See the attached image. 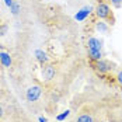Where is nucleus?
<instances>
[{
    "label": "nucleus",
    "mask_w": 122,
    "mask_h": 122,
    "mask_svg": "<svg viewBox=\"0 0 122 122\" xmlns=\"http://www.w3.org/2000/svg\"><path fill=\"white\" fill-rule=\"evenodd\" d=\"M96 15H97L100 20H105L108 24H114L115 23V17H114V13L110 9V6L107 3H98L96 6Z\"/></svg>",
    "instance_id": "nucleus-1"
},
{
    "label": "nucleus",
    "mask_w": 122,
    "mask_h": 122,
    "mask_svg": "<svg viewBox=\"0 0 122 122\" xmlns=\"http://www.w3.org/2000/svg\"><path fill=\"white\" fill-rule=\"evenodd\" d=\"M91 66H93V69L98 74L110 73V72H112L115 69V65L114 63H111L110 61H104V59H100L97 62H91Z\"/></svg>",
    "instance_id": "nucleus-2"
},
{
    "label": "nucleus",
    "mask_w": 122,
    "mask_h": 122,
    "mask_svg": "<svg viewBox=\"0 0 122 122\" xmlns=\"http://www.w3.org/2000/svg\"><path fill=\"white\" fill-rule=\"evenodd\" d=\"M41 94H42V88L39 86H31L25 93V98L28 102H35L41 97Z\"/></svg>",
    "instance_id": "nucleus-3"
},
{
    "label": "nucleus",
    "mask_w": 122,
    "mask_h": 122,
    "mask_svg": "<svg viewBox=\"0 0 122 122\" xmlns=\"http://www.w3.org/2000/svg\"><path fill=\"white\" fill-rule=\"evenodd\" d=\"M73 122H93V115H91V112L84 107L83 110L79 112V115L74 118Z\"/></svg>",
    "instance_id": "nucleus-4"
},
{
    "label": "nucleus",
    "mask_w": 122,
    "mask_h": 122,
    "mask_svg": "<svg viewBox=\"0 0 122 122\" xmlns=\"http://www.w3.org/2000/svg\"><path fill=\"white\" fill-rule=\"evenodd\" d=\"M42 74H44V79L49 81V80H52L53 77H55V67L52 66V65H46L45 67H44V70H42Z\"/></svg>",
    "instance_id": "nucleus-5"
},
{
    "label": "nucleus",
    "mask_w": 122,
    "mask_h": 122,
    "mask_svg": "<svg viewBox=\"0 0 122 122\" xmlns=\"http://www.w3.org/2000/svg\"><path fill=\"white\" fill-rule=\"evenodd\" d=\"M90 49H101V42H100V39L94 37H90L87 39V51H90Z\"/></svg>",
    "instance_id": "nucleus-6"
},
{
    "label": "nucleus",
    "mask_w": 122,
    "mask_h": 122,
    "mask_svg": "<svg viewBox=\"0 0 122 122\" xmlns=\"http://www.w3.org/2000/svg\"><path fill=\"white\" fill-rule=\"evenodd\" d=\"M91 10H93V9H91L90 6H88V7H84V9H81L80 11H77V14L74 15V18H76L77 21H83L86 17H87L90 13H91Z\"/></svg>",
    "instance_id": "nucleus-7"
},
{
    "label": "nucleus",
    "mask_w": 122,
    "mask_h": 122,
    "mask_svg": "<svg viewBox=\"0 0 122 122\" xmlns=\"http://www.w3.org/2000/svg\"><path fill=\"white\" fill-rule=\"evenodd\" d=\"M88 58L91 62H97L100 59H102V53H101V49H90L88 51Z\"/></svg>",
    "instance_id": "nucleus-8"
},
{
    "label": "nucleus",
    "mask_w": 122,
    "mask_h": 122,
    "mask_svg": "<svg viewBox=\"0 0 122 122\" xmlns=\"http://www.w3.org/2000/svg\"><path fill=\"white\" fill-rule=\"evenodd\" d=\"M0 63H1L3 66H6V67H10V65H11V58H10V55H9L7 52H0Z\"/></svg>",
    "instance_id": "nucleus-9"
},
{
    "label": "nucleus",
    "mask_w": 122,
    "mask_h": 122,
    "mask_svg": "<svg viewBox=\"0 0 122 122\" xmlns=\"http://www.w3.org/2000/svg\"><path fill=\"white\" fill-rule=\"evenodd\" d=\"M35 56H37V59L41 62V63H46V62H48V56H46V53H45L44 51H41V49L35 51Z\"/></svg>",
    "instance_id": "nucleus-10"
},
{
    "label": "nucleus",
    "mask_w": 122,
    "mask_h": 122,
    "mask_svg": "<svg viewBox=\"0 0 122 122\" xmlns=\"http://www.w3.org/2000/svg\"><path fill=\"white\" fill-rule=\"evenodd\" d=\"M96 27H97V30H100L101 32H105V31L108 30V27L105 25V23H100V21H98L97 24H96Z\"/></svg>",
    "instance_id": "nucleus-11"
},
{
    "label": "nucleus",
    "mask_w": 122,
    "mask_h": 122,
    "mask_svg": "<svg viewBox=\"0 0 122 122\" xmlns=\"http://www.w3.org/2000/svg\"><path fill=\"white\" fill-rule=\"evenodd\" d=\"M10 9H11L13 14H18V11H20V6L17 3H13L11 6H10Z\"/></svg>",
    "instance_id": "nucleus-12"
},
{
    "label": "nucleus",
    "mask_w": 122,
    "mask_h": 122,
    "mask_svg": "<svg viewBox=\"0 0 122 122\" xmlns=\"http://www.w3.org/2000/svg\"><path fill=\"white\" fill-rule=\"evenodd\" d=\"M69 114H70V111H65L63 114H61V115H58V121H63L66 117H69Z\"/></svg>",
    "instance_id": "nucleus-13"
},
{
    "label": "nucleus",
    "mask_w": 122,
    "mask_h": 122,
    "mask_svg": "<svg viewBox=\"0 0 122 122\" xmlns=\"http://www.w3.org/2000/svg\"><path fill=\"white\" fill-rule=\"evenodd\" d=\"M115 80H117V83L122 87V72H119V73H118V76L115 77Z\"/></svg>",
    "instance_id": "nucleus-14"
},
{
    "label": "nucleus",
    "mask_w": 122,
    "mask_h": 122,
    "mask_svg": "<svg viewBox=\"0 0 122 122\" xmlns=\"http://www.w3.org/2000/svg\"><path fill=\"white\" fill-rule=\"evenodd\" d=\"M111 3H112L115 7H121L122 6V0H111Z\"/></svg>",
    "instance_id": "nucleus-15"
},
{
    "label": "nucleus",
    "mask_w": 122,
    "mask_h": 122,
    "mask_svg": "<svg viewBox=\"0 0 122 122\" xmlns=\"http://www.w3.org/2000/svg\"><path fill=\"white\" fill-rule=\"evenodd\" d=\"M6 31H7V25H1L0 27V35H4Z\"/></svg>",
    "instance_id": "nucleus-16"
},
{
    "label": "nucleus",
    "mask_w": 122,
    "mask_h": 122,
    "mask_svg": "<svg viewBox=\"0 0 122 122\" xmlns=\"http://www.w3.org/2000/svg\"><path fill=\"white\" fill-rule=\"evenodd\" d=\"M3 117H4V110H3V107L0 105V121L3 119Z\"/></svg>",
    "instance_id": "nucleus-17"
},
{
    "label": "nucleus",
    "mask_w": 122,
    "mask_h": 122,
    "mask_svg": "<svg viewBox=\"0 0 122 122\" xmlns=\"http://www.w3.org/2000/svg\"><path fill=\"white\" fill-rule=\"evenodd\" d=\"M4 3H6V4H7L9 7H10V6H11V4L14 3V1H13V0H4Z\"/></svg>",
    "instance_id": "nucleus-18"
},
{
    "label": "nucleus",
    "mask_w": 122,
    "mask_h": 122,
    "mask_svg": "<svg viewBox=\"0 0 122 122\" xmlns=\"http://www.w3.org/2000/svg\"><path fill=\"white\" fill-rule=\"evenodd\" d=\"M39 122H46V119H45V118H42V117H41V118H39Z\"/></svg>",
    "instance_id": "nucleus-19"
},
{
    "label": "nucleus",
    "mask_w": 122,
    "mask_h": 122,
    "mask_svg": "<svg viewBox=\"0 0 122 122\" xmlns=\"http://www.w3.org/2000/svg\"><path fill=\"white\" fill-rule=\"evenodd\" d=\"M0 66H1V63H0Z\"/></svg>",
    "instance_id": "nucleus-20"
}]
</instances>
